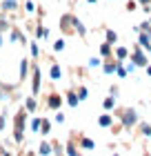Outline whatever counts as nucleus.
Masks as SVG:
<instances>
[{"instance_id":"obj_1","label":"nucleus","mask_w":151,"mask_h":156,"mask_svg":"<svg viewBox=\"0 0 151 156\" xmlns=\"http://www.w3.org/2000/svg\"><path fill=\"white\" fill-rule=\"evenodd\" d=\"M40 91V69L36 67L33 69V94H38Z\"/></svg>"},{"instance_id":"obj_2","label":"nucleus","mask_w":151,"mask_h":156,"mask_svg":"<svg viewBox=\"0 0 151 156\" xmlns=\"http://www.w3.org/2000/svg\"><path fill=\"white\" fill-rule=\"evenodd\" d=\"M16 7H18L16 0H2V9H5V11H13Z\"/></svg>"},{"instance_id":"obj_3","label":"nucleus","mask_w":151,"mask_h":156,"mask_svg":"<svg viewBox=\"0 0 151 156\" xmlns=\"http://www.w3.org/2000/svg\"><path fill=\"white\" fill-rule=\"evenodd\" d=\"M133 62H136V65H147V58H145V54L136 51V54H133Z\"/></svg>"},{"instance_id":"obj_4","label":"nucleus","mask_w":151,"mask_h":156,"mask_svg":"<svg viewBox=\"0 0 151 156\" xmlns=\"http://www.w3.org/2000/svg\"><path fill=\"white\" fill-rule=\"evenodd\" d=\"M49 107H60V96H49Z\"/></svg>"},{"instance_id":"obj_5","label":"nucleus","mask_w":151,"mask_h":156,"mask_svg":"<svg viewBox=\"0 0 151 156\" xmlns=\"http://www.w3.org/2000/svg\"><path fill=\"white\" fill-rule=\"evenodd\" d=\"M27 72H29V65H27V60H22V62H20V78H25Z\"/></svg>"},{"instance_id":"obj_6","label":"nucleus","mask_w":151,"mask_h":156,"mask_svg":"<svg viewBox=\"0 0 151 156\" xmlns=\"http://www.w3.org/2000/svg\"><path fill=\"white\" fill-rule=\"evenodd\" d=\"M51 78H53V80H58V78H60V67L58 65L51 67Z\"/></svg>"},{"instance_id":"obj_7","label":"nucleus","mask_w":151,"mask_h":156,"mask_svg":"<svg viewBox=\"0 0 151 156\" xmlns=\"http://www.w3.org/2000/svg\"><path fill=\"white\" fill-rule=\"evenodd\" d=\"M25 105H27V109H29V112L36 109V101H33V98H27V103H25Z\"/></svg>"},{"instance_id":"obj_8","label":"nucleus","mask_w":151,"mask_h":156,"mask_svg":"<svg viewBox=\"0 0 151 156\" xmlns=\"http://www.w3.org/2000/svg\"><path fill=\"white\" fill-rule=\"evenodd\" d=\"M116 56H118V58H122V60H125V58H127V49H125V47H122V49H118V51H116Z\"/></svg>"},{"instance_id":"obj_9","label":"nucleus","mask_w":151,"mask_h":156,"mask_svg":"<svg viewBox=\"0 0 151 156\" xmlns=\"http://www.w3.org/2000/svg\"><path fill=\"white\" fill-rule=\"evenodd\" d=\"M107 40H109V42H116V34H113V31H107Z\"/></svg>"},{"instance_id":"obj_10","label":"nucleus","mask_w":151,"mask_h":156,"mask_svg":"<svg viewBox=\"0 0 151 156\" xmlns=\"http://www.w3.org/2000/svg\"><path fill=\"white\" fill-rule=\"evenodd\" d=\"M53 47H56V51H60V49L64 47V40H58V42H56V45H53Z\"/></svg>"},{"instance_id":"obj_11","label":"nucleus","mask_w":151,"mask_h":156,"mask_svg":"<svg viewBox=\"0 0 151 156\" xmlns=\"http://www.w3.org/2000/svg\"><path fill=\"white\" fill-rule=\"evenodd\" d=\"M100 51H102V56H109V47L102 45V47H100Z\"/></svg>"},{"instance_id":"obj_12","label":"nucleus","mask_w":151,"mask_h":156,"mask_svg":"<svg viewBox=\"0 0 151 156\" xmlns=\"http://www.w3.org/2000/svg\"><path fill=\"white\" fill-rule=\"evenodd\" d=\"M40 152H42V154H49V145H47V143H42V147H40Z\"/></svg>"},{"instance_id":"obj_13","label":"nucleus","mask_w":151,"mask_h":156,"mask_svg":"<svg viewBox=\"0 0 151 156\" xmlns=\"http://www.w3.org/2000/svg\"><path fill=\"white\" fill-rule=\"evenodd\" d=\"M109 123H111V120L107 118V116H102V118H100V125H109Z\"/></svg>"},{"instance_id":"obj_14","label":"nucleus","mask_w":151,"mask_h":156,"mask_svg":"<svg viewBox=\"0 0 151 156\" xmlns=\"http://www.w3.org/2000/svg\"><path fill=\"white\" fill-rule=\"evenodd\" d=\"M69 103H71V105H76V103H78V98H76L74 94H69Z\"/></svg>"},{"instance_id":"obj_15","label":"nucleus","mask_w":151,"mask_h":156,"mask_svg":"<svg viewBox=\"0 0 151 156\" xmlns=\"http://www.w3.org/2000/svg\"><path fill=\"white\" fill-rule=\"evenodd\" d=\"M31 56H33V58L38 56V47H36V45H31Z\"/></svg>"},{"instance_id":"obj_16","label":"nucleus","mask_w":151,"mask_h":156,"mask_svg":"<svg viewBox=\"0 0 151 156\" xmlns=\"http://www.w3.org/2000/svg\"><path fill=\"white\" fill-rule=\"evenodd\" d=\"M0 87H2V85H0ZM2 98H5V94H2V89H0V101H2Z\"/></svg>"},{"instance_id":"obj_17","label":"nucleus","mask_w":151,"mask_h":156,"mask_svg":"<svg viewBox=\"0 0 151 156\" xmlns=\"http://www.w3.org/2000/svg\"><path fill=\"white\" fill-rule=\"evenodd\" d=\"M149 76H151V67H149Z\"/></svg>"},{"instance_id":"obj_18","label":"nucleus","mask_w":151,"mask_h":156,"mask_svg":"<svg viewBox=\"0 0 151 156\" xmlns=\"http://www.w3.org/2000/svg\"><path fill=\"white\" fill-rule=\"evenodd\" d=\"M142 2H147V0H142Z\"/></svg>"}]
</instances>
